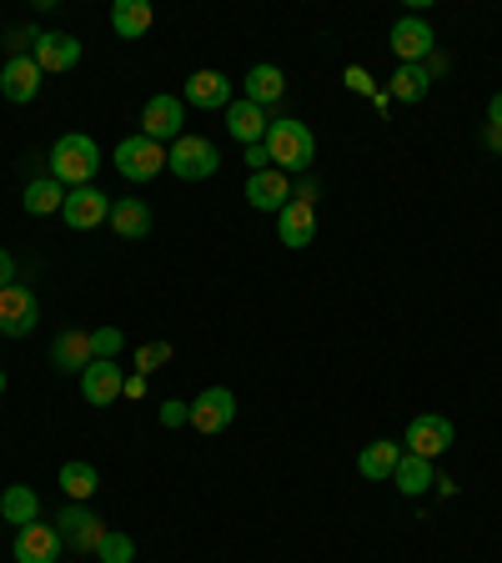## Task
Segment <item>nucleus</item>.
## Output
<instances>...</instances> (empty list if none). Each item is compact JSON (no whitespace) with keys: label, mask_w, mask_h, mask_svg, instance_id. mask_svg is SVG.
I'll use <instances>...</instances> for the list:
<instances>
[{"label":"nucleus","mask_w":502,"mask_h":563,"mask_svg":"<svg viewBox=\"0 0 502 563\" xmlns=\"http://www.w3.org/2000/svg\"><path fill=\"white\" fill-rule=\"evenodd\" d=\"M111 162H116V172L126 176V181H156V176L166 172V146L136 131V136H126L116 152H111Z\"/></svg>","instance_id":"4"},{"label":"nucleus","mask_w":502,"mask_h":563,"mask_svg":"<svg viewBox=\"0 0 502 563\" xmlns=\"http://www.w3.org/2000/svg\"><path fill=\"white\" fill-rule=\"evenodd\" d=\"M277 236H281V246H292V252L312 246L316 242V211H312V201H287V207L277 211Z\"/></svg>","instance_id":"16"},{"label":"nucleus","mask_w":502,"mask_h":563,"mask_svg":"<svg viewBox=\"0 0 502 563\" xmlns=\"http://www.w3.org/2000/svg\"><path fill=\"white\" fill-rule=\"evenodd\" d=\"M41 76H46V70L35 66V56H11L5 70H0V96L11 106H31L35 96H41Z\"/></svg>","instance_id":"14"},{"label":"nucleus","mask_w":502,"mask_h":563,"mask_svg":"<svg viewBox=\"0 0 502 563\" xmlns=\"http://www.w3.org/2000/svg\"><path fill=\"white\" fill-rule=\"evenodd\" d=\"M96 559H101V563H131V559H136V539H131V533H121V528H105V539H101V549H96Z\"/></svg>","instance_id":"30"},{"label":"nucleus","mask_w":502,"mask_h":563,"mask_svg":"<svg viewBox=\"0 0 502 563\" xmlns=\"http://www.w3.org/2000/svg\"><path fill=\"white\" fill-rule=\"evenodd\" d=\"M121 387H126L121 363H101V357H96V363L81 373V393H86V402H91V408H111V402L121 398Z\"/></svg>","instance_id":"17"},{"label":"nucleus","mask_w":502,"mask_h":563,"mask_svg":"<svg viewBox=\"0 0 502 563\" xmlns=\"http://www.w3.org/2000/svg\"><path fill=\"white\" fill-rule=\"evenodd\" d=\"M121 347H126V332L121 328H96L91 332V357H101V363H116Z\"/></svg>","instance_id":"31"},{"label":"nucleus","mask_w":502,"mask_h":563,"mask_svg":"<svg viewBox=\"0 0 502 563\" xmlns=\"http://www.w3.org/2000/svg\"><path fill=\"white\" fill-rule=\"evenodd\" d=\"M60 222H66L70 232H91V227L111 222V197L96 187H70L66 207H60Z\"/></svg>","instance_id":"10"},{"label":"nucleus","mask_w":502,"mask_h":563,"mask_svg":"<svg viewBox=\"0 0 502 563\" xmlns=\"http://www.w3.org/2000/svg\"><path fill=\"white\" fill-rule=\"evenodd\" d=\"M60 533H56V523H25V528H15V563H56L60 559Z\"/></svg>","instance_id":"13"},{"label":"nucleus","mask_w":502,"mask_h":563,"mask_svg":"<svg viewBox=\"0 0 502 563\" xmlns=\"http://www.w3.org/2000/svg\"><path fill=\"white\" fill-rule=\"evenodd\" d=\"M5 387H11V377H5V367H0V398H5Z\"/></svg>","instance_id":"40"},{"label":"nucleus","mask_w":502,"mask_h":563,"mask_svg":"<svg viewBox=\"0 0 502 563\" xmlns=\"http://www.w3.org/2000/svg\"><path fill=\"white\" fill-rule=\"evenodd\" d=\"M156 418H161V428H181V422H191V402L166 398L161 408H156Z\"/></svg>","instance_id":"33"},{"label":"nucleus","mask_w":502,"mask_h":563,"mask_svg":"<svg viewBox=\"0 0 502 563\" xmlns=\"http://www.w3.org/2000/svg\"><path fill=\"white\" fill-rule=\"evenodd\" d=\"M267 126H271V117L261 111V106L246 101V96L226 106V131H232L242 146H261V141H267Z\"/></svg>","instance_id":"20"},{"label":"nucleus","mask_w":502,"mask_h":563,"mask_svg":"<svg viewBox=\"0 0 502 563\" xmlns=\"http://www.w3.org/2000/svg\"><path fill=\"white\" fill-rule=\"evenodd\" d=\"M392 51H398V66H422V60L437 51V35L422 15H402L392 25Z\"/></svg>","instance_id":"11"},{"label":"nucleus","mask_w":502,"mask_h":563,"mask_svg":"<svg viewBox=\"0 0 502 563\" xmlns=\"http://www.w3.org/2000/svg\"><path fill=\"white\" fill-rule=\"evenodd\" d=\"M166 166H171V176H181V181H207V176H216V166H222V152H216V141L211 136H181L166 146Z\"/></svg>","instance_id":"3"},{"label":"nucleus","mask_w":502,"mask_h":563,"mask_svg":"<svg viewBox=\"0 0 502 563\" xmlns=\"http://www.w3.org/2000/svg\"><path fill=\"white\" fill-rule=\"evenodd\" d=\"M141 136H152V141H181L187 136V101L171 91L152 96V101L141 106Z\"/></svg>","instance_id":"5"},{"label":"nucleus","mask_w":502,"mask_h":563,"mask_svg":"<svg viewBox=\"0 0 502 563\" xmlns=\"http://www.w3.org/2000/svg\"><path fill=\"white\" fill-rule=\"evenodd\" d=\"M392 483H398V493L402 498H422V493L437 483V473H433V457H417V453H408L402 448V457H398V473H392Z\"/></svg>","instance_id":"22"},{"label":"nucleus","mask_w":502,"mask_h":563,"mask_svg":"<svg viewBox=\"0 0 502 563\" xmlns=\"http://www.w3.org/2000/svg\"><path fill=\"white\" fill-rule=\"evenodd\" d=\"M171 363V342H146V347H136V373H156V367Z\"/></svg>","instance_id":"32"},{"label":"nucleus","mask_w":502,"mask_h":563,"mask_svg":"<svg viewBox=\"0 0 502 563\" xmlns=\"http://www.w3.org/2000/svg\"><path fill=\"white\" fill-rule=\"evenodd\" d=\"M242 91H246V101H252V106H261V111H267V106H277L281 96H287V76H281V66L261 60V66L246 70Z\"/></svg>","instance_id":"21"},{"label":"nucleus","mask_w":502,"mask_h":563,"mask_svg":"<svg viewBox=\"0 0 502 563\" xmlns=\"http://www.w3.org/2000/svg\"><path fill=\"white\" fill-rule=\"evenodd\" d=\"M246 201H252L257 211H281L287 201H292V181H287V172H277V166L252 172L246 176Z\"/></svg>","instance_id":"18"},{"label":"nucleus","mask_w":502,"mask_h":563,"mask_svg":"<svg viewBox=\"0 0 502 563\" xmlns=\"http://www.w3.org/2000/svg\"><path fill=\"white\" fill-rule=\"evenodd\" d=\"M156 11H152V0H116L111 5V31L121 35V41H141V35L152 31Z\"/></svg>","instance_id":"24"},{"label":"nucleus","mask_w":502,"mask_h":563,"mask_svg":"<svg viewBox=\"0 0 502 563\" xmlns=\"http://www.w3.org/2000/svg\"><path fill=\"white\" fill-rule=\"evenodd\" d=\"M488 121H498V126H502V91L488 101Z\"/></svg>","instance_id":"39"},{"label":"nucleus","mask_w":502,"mask_h":563,"mask_svg":"<svg viewBox=\"0 0 502 563\" xmlns=\"http://www.w3.org/2000/svg\"><path fill=\"white\" fill-rule=\"evenodd\" d=\"M56 483H60V493H66L70 504H91L96 488H101V473H96L86 457H70V463H60Z\"/></svg>","instance_id":"23"},{"label":"nucleus","mask_w":502,"mask_h":563,"mask_svg":"<svg viewBox=\"0 0 502 563\" xmlns=\"http://www.w3.org/2000/svg\"><path fill=\"white\" fill-rule=\"evenodd\" d=\"M181 101L201 106V111H226L232 106V81L222 70H191L187 86H181Z\"/></svg>","instance_id":"15"},{"label":"nucleus","mask_w":502,"mask_h":563,"mask_svg":"<svg viewBox=\"0 0 502 563\" xmlns=\"http://www.w3.org/2000/svg\"><path fill=\"white\" fill-rule=\"evenodd\" d=\"M236 418V393L232 387H207V393H197L191 398V428L197 433H226Z\"/></svg>","instance_id":"8"},{"label":"nucleus","mask_w":502,"mask_h":563,"mask_svg":"<svg viewBox=\"0 0 502 563\" xmlns=\"http://www.w3.org/2000/svg\"><path fill=\"white\" fill-rule=\"evenodd\" d=\"M35 66L46 70V76H60V70H76L81 66V41L70 31H41V41H35Z\"/></svg>","instance_id":"12"},{"label":"nucleus","mask_w":502,"mask_h":563,"mask_svg":"<svg viewBox=\"0 0 502 563\" xmlns=\"http://www.w3.org/2000/svg\"><path fill=\"white\" fill-rule=\"evenodd\" d=\"M111 232H116L121 242H141V236L152 232V207L136 197L111 201Z\"/></svg>","instance_id":"25"},{"label":"nucleus","mask_w":502,"mask_h":563,"mask_svg":"<svg viewBox=\"0 0 502 563\" xmlns=\"http://www.w3.org/2000/svg\"><path fill=\"white\" fill-rule=\"evenodd\" d=\"M35 322H41V302H35L31 287H21V282L0 287V332L5 338H31Z\"/></svg>","instance_id":"7"},{"label":"nucleus","mask_w":502,"mask_h":563,"mask_svg":"<svg viewBox=\"0 0 502 563\" xmlns=\"http://www.w3.org/2000/svg\"><path fill=\"white\" fill-rule=\"evenodd\" d=\"M342 81H347L357 96H372V101H377V81H372V76H367L362 66H347V76H342Z\"/></svg>","instance_id":"34"},{"label":"nucleus","mask_w":502,"mask_h":563,"mask_svg":"<svg viewBox=\"0 0 502 563\" xmlns=\"http://www.w3.org/2000/svg\"><path fill=\"white\" fill-rule=\"evenodd\" d=\"M267 156H271V166L277 172H306L312 166V156H316V136H312V126L306 121H297V117H277L267 126Z\"/></svg>","instance_id":"2"},{"label":"nucleus","mask_w":502,"mask_h":563,"mask_svg":"<svg viewBox=\"0 0 502 563\" xmlns=\"http://www.w3.org/2000/svg\"><path fill=\"white\" fill-rule=\"evenodd\" d=\"M11 282H15V257L0 246V287H11Z\"/></svg>","instance_id":"36"},{"label":"nucleus","mask_w":502,"mask_h":563,"mask_svg":"<svg viewBox=\"0 0 502 563\" xmlns=\"http://www.w3.org/2000/svg\"><path fill=\"white\" fill-rule=\"evenodd\" d=\"M51 363H56L60 373H76V377H81L86 367L96 363V357H91V332H81V328L56 332V342H51Z\"/></svg>","instance_id":"19"},{"label":"nucleus","mask_w":502,"mask_h":563,"mask_svg":"<svg viewBox=\"0 0 502 563\" xmlns=\"http://www.w3.org/2000/svg\"><path fill=\"white\" fill-rule=\"evenodd\" d=\"M427 91H433L427 66H398V76H392V86H387V96H392V101H422Z\"/></svg>","instance_id":"29"},{"label":"nucleus","mask_w":502,"mask_h":563,"mask_svg":"<svg viewBox=\"0 0 502 563\" xmlns=\"http://www.w3.org/2000/svg\"><path fill=\"white\" fill-rule=\"evenodd\" d=\"M482 141H488L492 152H502V126H498V121H488V131H482Z\"/></svg>","instance_id":"38"},{"label":"nucleus","mask_w":502,"mask_h":563,"mask_svg":"<svg viewBox=\"0 0 502 563\" xmlns=\"http://www.w3.org/2000/svg\"><path fill=\"white\" fill-rule=\"evenodd\" d=\"M21 207L31 211V217H51V211L66 207V187H60L56 176H35V181H25Z\"/></svg>","instance_id":"27"},{"label":"nucleus","mask_w":502,"mask_h":563,"mask_svg":"<svg viewBox=\"0 0 502 563\" xmlns=\"http://www.w3.org/2000/svg\"><path fill=\"white\" fill-rule=\"evenodd\" d=\"M96 166H101V146H96V136H86V131H66V136H56V146H51V176H56L66 191L70 187H91Z\"/></svg>","instance_id":"1"},{"label":"nucleus","mask_w":502,"mask_h":563,"mask_svg":"<svg viewBox=\"0 0 502 563\" xmlns=\"http://www.w3.org/2000/svg\"><path fill=\"white\" fill-rule=\"evenodd\" d=\"M141 393H146V377L131 373V377H126V387H121V398H141Z\"/></svg>","instance_id":"37"},{"label":"nucleus","mask_w":502,"mask_h":563,"mask_svg":"<svg viewBox=\"0 0 502 563\" xmlns=\"http://www.w3.org/2000/svg\"><path fill=\"white\" fill-rule=\"evenodd\" d=\"M267 166H271L267 146H246V176H252V172H267Z\"/></svg>","instance_id":"35"},{"label":"nucleus","mask_w":502,"mask_h":563,"mask_svg":"<svg viewBox=\"0 0 502 563\" xmlns=\"http://www.w3.org/2000/svg\"><path fill=\"white\" fill-rule=\"evenodd\" d=\"M0 518L15 528L35 523L41 518V498H35V488H25V483H11V488L0 493Z\"/></svg>","instance_id":"28"},{"label":"nucleus","mask_w":502,"mask_h":563,"mask_svg":"<svg viewBox=\"0 0 502 563\" xmlns=\"http://www.w3.org/2000/svg\"><path fill=\"white\" fill-rule=\"evenodd\" d=\"M56 533H60V543H66V549L96 553V549H101V539H105V523L91 514V504H66L56 514Z\"/></svg>","instance_id":"6"},{"label":"nucleus","mask_w":502,"mask_h":563,"mask_svg":"<svg viewBox=\"0 0 502 563\" xmlns=\"http://www.w3.org/2000/svg\"><path fill=\"white\" fill-rule=\"evenodd\" d=\"M453 443H457V428H453V418H443V412H417V418L408 422V453L437 457Z\"/></svg>","instance_id":"9"},{"label":"nucleus","mask_w":502,"mask_h":563,"mask_svg":"<svg viewBox=\"0 0 502 563\" xmlns=\"http://www.w3.org/2000/svg\"><path fill=\"white\" fill-rule=\"evenodd\" d=\"M398 457H402V443H392V438H377V443L362 448V457H357V473H362V478H372V483H382V478H392V473H398Z\"/></svg>","instance_id":"26"}]
</instances>
